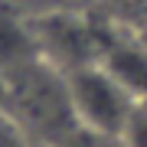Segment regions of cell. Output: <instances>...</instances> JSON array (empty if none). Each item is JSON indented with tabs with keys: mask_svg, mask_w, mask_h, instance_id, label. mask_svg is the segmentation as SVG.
Wrapping results in <instances>:
<instances>
[{
	"mask_svg": "<svg viewBox=\"0 0 147 147\" xmlns=\"http://www.w3.org/2000/svg\"><path fill=\"white\" fill-rule=\"evenodd\" d=\"M121 141H124V147H147V98L134 101L131 118L121 131Z\"/></svg>",
	"mask_w": 147,
	"mask_h": 147,
	"instance_id": "52a82bcc",
	"label": "cell"
},
{
	"mask_svg": "<svg viewBox=\"0 0 147 147\" xmlns=\"http://www.w3.org/2000/svg\"><path fill=\"white\" fill-rule=\"evenodd\" d=\"M69 79V95H72V108L82 127L101 131L111 137H121L127 118L134 108V95L111 79L101 65H82L75 72H65Z\"/></svg>",
	"mask_w": 147,
	"mask_h": 147,
	"instance_id": "3957f363",
	"label": "cell"
},
{
	"mask_svg": "<svg viewBox=\"0 0 147 147\" xmlns=\"http://www.w3.org/2000/svg\"><path fill=\"white\" fill-rule=\"evenodd\" d=\"M0 147H36L26 137V131H23L3 108H0Z\"/></svg>",
	"mask_w": 147,
	"mask_h": 147,
	"instance_id": "9c48e42d",
	"label": "cell"
},
{
	"mask_svg": "<svg viewBox=\"0 0 147 147\" xmlns=\"http://www.w3.org/2000/svg\"><path fill=\"white\" fill-rule=\"evenodd\" d=\"M98 65L121 88L131 92L137 101L147 98V33L144 30H137V26L115 16Z\"/></svg>",
	"mask_w": 147,
	"mask_h": 147,
	"instance_id": "277c9868",
	"label": "cell"
},
{
	"mask_svg": "<svg viewBox=\"0 0 147 147\" xmlns=\"http://www.w3.org/2000/svg\"><path fill=\"white\" fill-rule=\"evenodd\" d=\"M13 10L26 13L30 20L36 16H49V13H62V10H79V7H88L92 0H3Z\"/></svg>",
	"mask_w": 147,
	"mask_h": 147,
	"instance_id": "8992f818",
	"label": "cell"
},
{
	"mask_svg": "<svg viewBox=\"0 0 147 147\" xmlns=\"http://www.w3.org/2000/svg\"><path fill=\"white\" fill-rule=\"evenodd\" d=\"M0 108H3V79H0Z\"/></svg>",
	"mask_w": 147,
	"mask_h": 147,
	"instance_id": "8fae6325",
	"label": "cell"
},
{
	"mask_svg": "<svg viewBox=\"0 0 147 147\" xmlns=\"http://www.w3.org/2000/svg\"><path fill=\"white\" fill-rule=\"evenodd\" d=\"M137 30H144V33H147V7H144V13H141V20H137Z\"/></svg>",
	"mask_w": 147,
	"mask_h": 147,
	"instance_id": "30bf717a",
	"label": "cell"
},
{
	"mask_svg": "<svg viewBox=\"0 0 147 147\" xmlns=\"http://www.w3.org/2000/svg\"><path fill=\"white\" fill-rule=\"evenodd\" d=\"M3 111L36 147H59L79 127L69 79L46 59H33L3 75Z\"/></svg>",
	"mask_w": 147,
	"mask_h": 147,
	"instance_id": "6da1fadb",
	"label": "cell"
},
{
	"mask_svg": "<svg viewBox=\"0 0 147 147\" xmlns=\"http://www.w3.org/2000/svg\"><path fill=\"white\" fill-rule=\"evenodd\" d=\"M59 147H124V141L111 137V134H101V131H88V127L79 124Z\"/></svg>",
	"mask_w": 147,
	"mask_h": 147,
	"instance_id": "ba28073f",
	"label": "cell"
},
{
	"mask_svg": "<svg viewBox=\"0 0 147 147\" xmlns=\"http://www.w3.org/2000/svg\"><path fill=\"white\" fill-rule=\"evenodd\" d=\"M111 23L115 16L92 0L88 7H79V10L36 16L33 26H36L42 59L62 72H75L82 65H98Z\"/></svg>",
	"mask_w": 147,
	"mask_h": 147,
	"instance_id": "7a4b0ae2",
	"label": "cell"
},
{
	"mask_svg": "<svg viewBox=\"0 0 147 147\" xmlns=\"http://www.w3.org/2000/svg\"><path fill=\"white\" fill-rule=\"evenodd\" d=\"M33 59H42L33 20L0 0V79Z\"/></svg>",
	"mask_w": 147,
	"mask_h": 147,
	"instance_id": "5b68a950",
	"label": "cell"
}]
</instances>
